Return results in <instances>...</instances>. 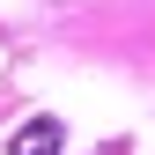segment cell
<instances>
[{"mask_svg": "<svg viewBox=\"0 0 155 155\" xmlns=\"http://www.w3.org/2000/svg\"><path fill=\"white\" fill-rule=\"evenodd\" d=\"M59 148H67V126H59V118H30V126L8 140V155H59Z\"/></svg>", "mask_w": 155, "mask_h": 155, "instance_id": "cell-1", "label": "cell"}]
</instances>
